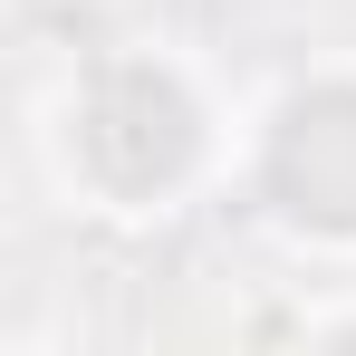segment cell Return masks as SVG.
Here are the masks:
<instances>
[{"mask_svg":"<svg viewBox=\"0 0 356 356\" xmlns=\"http://www.w3.org/2000/svg\"><path fill=\"white\" fill-rule=\"evenodd\" d=\"M19 135L67 222L145 241L232 193L241 87L193 39L135 29V39H97L58 58L29 87Z\"/></svg>","mask_w":356,"mask_h":356,"instance_id":"6da1fadb","label":"cell"},{"mask_svg":"<svg viewBox=\"0 0 356 356\" xmlns=\"http://www.w3.org/2000/svg\"><path fill=\"white\" fill-rule=\"evenodd\" d=\"M222 202L298 270H356V49H318L241 87Z\"/></svg>","mask_w":356,"mask_h":356,"instance_id":"7a4b0ae2","label":"cell"},{"mask_svg":"<svg viewBox=\"0 0 356 356\" xmlns=\"http://www.w3.org/2000/svg\"><path fill=\"white\" fill-rule=\"evenodd\" d=\"M260 337H280V347H356V280L280 298V308L260 318Z\"/></svg>","mask_w":356,"mask_h":356,"instance_id":"3957f363","label":"cell"}]
</instances>
